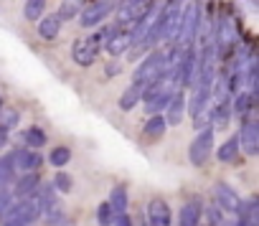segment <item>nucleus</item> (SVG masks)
<instances>
[{"label":"nucleus","mask_w":259,"mask_h":226,"mask_svg":"<svg viewBox=\"0 0 259 226\" xmlns=\"http://www.w3.org/2000/svg\"><path fill=\"white\" fill-rule=\"evenodd\" d=\"M168 71V59H165V51H150L143 61H140V66L135 69V81L133 84H138V86H148L150 81H155L160 74H165Z\"/></svg>","instance_id":"1"},{"label":"nucleus","mask_w":259,"mask_h":226,"mask_svg":"<svg viewBox=\"0 0 259 226\" xmlns=\"http://www.w3.org/2000/svg\"><path fill=\"white\" fill-rule=\"evenodd\" d=\"M41 213H44V211H41L36 196H28V198H21L16 206H8V208H6L3 226H28V223L36 221Z\"/></svg>","instance_id":"2"},{"label":"nucleus","mask_w":259,"mask_h":226,"mask_svg":"<svg viewBox=\"0 0 259 226\" xmlns=\"http://www.w3.org/2000/svg\"><path fill=\"white\" fill-rule=\"evenodd\" d=\"M198 26H201V6L196 0L181 11V28H178V46H193L196 36H198Z\"/></svg>","instance_id":"3"},{"label":"nucleus","mask_w":259,"mask_h":226,"mask_svg":"<svg viewBox=\"0 0 259 226\" xmlns=\"http://www.w3.org/2000/svg\"><path fill=\"white\" fill-rule=\"evenodd\" d=\"M213 127H203V130H198L196 132V138H193V143H191V148H188V160H191V165H206L208 163V158L213 155Z\"/></svg>","instance_id":"4"},{"label":"nucleus","mask_w":259,"mask_h":226,"mask_svg":"<svg viewBox=\"0 0 259 226\" xmlns=\"http://www.w3.org/2000/svg\"><path fill=\"white\" fill-rule=\"evenodd\" d=\"M112 11H114V3H112V0H97V3L81 8L79 23H81L84 28H94V26H99Z\"/></svg>","instance_id":"5"},{"label":"nucleus","mask_w":259,"mask_h":226,"mask_svg":"<svg viewBox=\"0 0 259 226\" xmlns=\"http://www.w3.org/2000/svg\"><path fill=\"white\" fill-rule=\"evenodd\" d=\"M236 138H239V148H244V153L249 158H254L259 153V125H256L254 117H244Z\"/></svg>","instance_id":"6"},{"label":"nucleus","mask_w":259,"mask_h":226,"mask_svg":"<svg viewBox=\"0 0 259 226\" xmlns=\"http://www.w3.org/2000/svg\"><path fill=\"white\" fill-rule=\"evenodd\" d=\"M99 56V46H94L89 38H76L74 46H71V59L79 64V66H92Z\"/></svg>","instance_id":"7"},{"label":"nucleus","mask_w":259,"mask_h":226,"mask_svg":"<svg viewBox=\"0 0 259 226\" xmlns=\"http://www.w3.org/2000/svg\"><path fill=\"white\" fill-rule=\"evenodd\" d=\"M213 193H216V206H219L221 211H226V213H236L241 198H239V193H236L229 183H216V186H213Z\"/></svg>","instance_id":"8"},{"label":"nucleus","mask_w":259,"mask_h":226,"mask_svg":"<svg viewBox=\"0 0 259 226\" xmlns=\"http://www.w3.org/2000/svg\"><path fill=\"white\" fill-rule=\"evenodd\" d=\"M170 221H173L170 206L163 198H153L148 203V223L150 226H170Z\"/></svg>","instance_id":"9"},{"label":"nucleus","mask_w":259,"mask_h":226,"mask_svg":"<svg viewBox=\"0 0 259 226\" xmlns=\"http://www.w3.org/2000/svg\"><path fill=\"white\" fill-rule=\"evenodd\" d=\"M183 115H186V94H183V89H178L173 97H170V102L165 104V122H168V127L170 125H181L183 122Z\"/></svg>","instance_id":"10"},{"label":"nucleus","mask_w":259,"mask_h":226,"mask_svg":"<svg viewBox=\"0 0 259 226\" xmlns=\"http://www.w3.org/2000/svg\"><path fill=\"white\" fill-rule=\"evenodd\" d=\"M165 130H168L165 117L160 115V112H153V115L148 117V122H145V127H143V138H145V143H158V140L165 138Z\"/></svg>","instance_id":"11"},{"label":"nucleus","mask_w":259,"mask_h":226,"mask_svg":"<svg viewBox=\"0 0 259 226\" xmlns=\"http://www.w3.org/2000/svg\"><path fill=\"white\" fill-rule=\"evenodd\" d=\"M109 56H122L127 49H133V36H130V28H117L107 41H104Z\"/></svg>","instance_id":"12"},{"label":"nucleus","mask_w":259,"mask_h":226,"mask_svg":"<svg viewBox=\"0 0 259 226\" xmlns=\"http://www.w3.org/2000/svg\"><path fill=\"white\" fill-rule=\"evenodd\" d=\"M11 160H13V165L16 168H21V170H38L41 168V163H44V158H41V153L38 150H16V153H11Z\"/></svg>","instance_id":"13"},{"label":"nucleus","mask_w":259,"mask_h":226,"mask_svg":"<svg viewBox=\"0 0 259 226\" xmlns=\"http://www.w3.org/2000/svg\"><path fill=\"white\" fill-rule=\"evenodd\" d=\"M178 226H201V203L196 198L186 201L178 213Z\"/></svg>","instance_id":"14"},{"label":"nucleus","mask_w":259,"mask_h":226,"mask_svg":"<svg viewBox=\"0 0 259 226\" xmlns=\"http://www.w3.org/2000/svg\"><path fill=\"white\" fill-rule=\"evenodd\" d=\"M59 31H61V21H59L56 13L38 18V36H41L44 41H56V38H59Z\"/></svg>","instance_id":"15"},{"label":"nucleus","mask_w":259,"mask_h":226,"mask_svg":"<svg viewBox=\"0 0 259 226\" xmlns=\"http://www.w3.org/2000/svg\"><path fill=\"white\" fill-rule=\"evenodd\" d=\"M41 186V178H38V173H33V170H28L23 178H18V183H16V196L18 198H28V196H33L36 193V188Z\"/></svg>","instance_id":"16"},{"label":"nucleus","mask_w":259,"mask_h":226,"mask_svg":"<svg viewBox=\"0 0 259 226\" xmlns=\"http://www.w3.org/2000/svg\"><path fill=\"white\" fill-rule=\"evenodd\" d=\"M236 158H239V138L234 135V138H229L226 143L219 145V150H216V160H219V163H234Z\"/></svg>","instance_id":"17"},{"label":"nucleus","mask_w":259,"mask_h":226,"mask_svg":"<svg viewBox=\"0 0 259 226\" xmlns=\"http://www.w3.org/2000/svg\"><path fill=\"white\" fill-rule=\"evenodd\" d=\"M138 102H143V86L133 84V86H127L124 94L119 97V109L130 112V109H135V107H138Z\"/></svg>","instance_id":"18"},{"label":"nucleus","mask_w":259,"mask_h":226,"mask_svg":"<svg viewBox=\"0 0 259 226\" xmlns=\"http://www.w3.org/2000/svg\"><path fill=\"white\" fill-rule=\"evenodd\" d=\"M107 203L112 206L114 213L127 211V188H124V186H114L112 193H109V201H107Z\"/></svg>","instance_id":"19"},{"label":"nucleus","mask_w":259,"mask_h":226,"mask_svg":"<svg viewBox=\"0 0 259 226\" xmlns=\"http://www.w3.org/2000/svg\"><path fill=\"white\" fill-rule=\"evenodd\" d=\"M46 11V0H26V6H23V18L36 23Z\"/></svg>","instance_id":"20"},{"label":"nucleus","mask_w":259,"mask_h":226,"mask_svg":"<svg viewBox=\"0 0 259 226\" xmlns=\"http://www.w3.org/2000/svg\"><path fill=\"white\" fill-rule=\"evenodd\" d=\"M79 13H81V0H64L61 8L56 11V16H59V21H61V23H64V21L76 18Z\"/></svg>","instance_id":"21"},{"label":"nucleus","mask_w":259,"mask_h":226,"mask_svg":"<svg viewBox=\"0 0 259 226\" xmlns=\"http://www.w3.org/2000/svg\"><path fill=\"white\" fill-rule=\"evenodd\" d=\"M23 140H26V145H28V148L38 150V148H44V145H46V140H49V138H46V132H44L41 127H36V125H33V127H28V130L23 132Z\"/></svg>","instance_id":"22"},{"label":"nucleus","mask_w":259,"mask_h":226,"mask_svg":"<svg viewBox=\"0 0 259 226\" xmlns=\"http://www.w3.org/2000/svg\"><path fill=\"white\" fill-rule=\"evenodd\" d=\"M251 104H254V94H249V92H239L236 99H234V112H236L239 117H249Z\"/></svg>","instance_id":"23"},{"label":"nucleus","mask_w":259,"mask_h":226,"mask_svg":"<svg viewBox=\"0 0 259 226\" xmlns=\"http://www.w3.org/2000/svg\"><path fill=\"white\" fill-rule=\"evenodd\" d=\"M11 180H16V165L8 155V158H0V188H6Z\"/></svg>","instance_id":"24"},{"label":"nucleus","mask_w":259,"mask_h":226,"mask_svg":"<svg viewBox=\"0 0 259 226\" xmlns=\"http://www.w3.org/2000/svg\"><path fill=\"white\" fill-rule=\"evenodd\" d=\"M69 160H71V150H69V148H64V145L54 148V150H51V155H49V163H51L54 168H64Z\"/></svg>","instance_id":"25"},{"label":"nucleus","mask_w":259,"mask_h":226,"mask_svg":"<svg viewBox=\"0 0 259 226\" xmlns=\"http://www.w3.org/2000/svg\"><path fill=\"white\" fill-rule=\"evenodd\" d=\"M46 213V223L49 226H69V216L59 208V206H51L49 211H44Z\"/></svg>","instance_id":"26"},{"label":"nucleus","mask_w":259,"mask_h":226,"mask_svg":"<svg viewBox=\"0 0 259 226\" xmlns=\"http://www.w3.org/2000/svg\"><path fill=\"white\" fill-rule=\"evenodd\" d=\"M51 186H54V191H59V193H71V188H74L71 175H66V173H56L54 180H51Z\"/></svg>","instance_id":"27"},{"label":"nucleus","mask_w":259,"mask_h":226,"mask_svg":"<svg viewBox=\"0 0 259 226\" xmlns=\"http://www.w3.org/2000/svg\"><path fill=\"white\" fill-rule=\"evenodd\" d=\"M112 218H114L112 206H109L107 201L99 203V206H97V223H99V226H112Z\"/></svg>","instance_id":"28"},{"label":"nucleus","mask_w":259,"mask_h":226,"mask_svg":"<svg viewBox=\"0 0 259 226\" xmlns=\"http://www.w3.org/2000/svg\"><path fill=\"white\" fill-rule=\"evenodd\" d=\"M18 122H21V117H18V112H16V109L3 112V117H0V127H3L6 132H11V130H13Z\"/></svg>","instance_id":"29"},{"label":"nucleus","mask_w":259,"mask_h":226,"mask_svg":"<svg viewBox=\"0 0 259 226\" xmlns=\"http://www.w3.org/2000/svg\"><path fill=\"white\" fill-rule=\"evenodd\" d=\"M112 223H114V226H133V218H130L127 211H119V213H114Z\"/></svg>","instance_id":"30"},{"label":"nucleus","mask_w":259,"mask_h":226,"mask_svg":"<svg viewBox=\"0 0 259 226\" xmlns=\"http://www.w3.org/2000/svg\"><path fill=\"white\" fill-rule=\"evenodd\" d=\"M11 201H13V196H11L6 188H0V216L6 213V208L11 206Z\"/></svg>","instance_id":"31"},{"label":"nucleus","mask_w":259,"mask_h":226,"mask_svg":"<svg viewBox=\"0 0 259 226\" xmlns=\"http://www.w3.org/2000/svg\"><path fill=\"white\" fill-rule=\"evenodd\" d=\"M221 226H241L239 221H229V223H221Z\"/></svg>","instance_id":"32"},{"label":"nucleus","mask_w":259,"mask_h":226,"mask_svg":"<svg viewBox=\"0 0 259 226\" xmlns=\"http://www.w3.org/2000/svg\"><path fill=\"white\" fill-rule=\"evenodd\" d=\"M0 112H3V97H0Z\"/></svg>","instance_id":"33"}]
</instances>
